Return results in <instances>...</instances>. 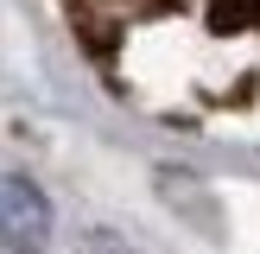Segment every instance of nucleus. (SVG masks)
<instances>
[{"instance_id": "obj_3", "label": "nucleus", "mask_w": 260, "mask_h": 254, "mask_svg": "<svg viewBox=\"0 0 260 254\" xmlns=\"http://www.w3.org/2000/svg\"><path fill=\"white\" fill-rule=\"evenodd\" d=\"M83 254H134L121 235H108V229H95V235H83Z\"/></svg>"}, {"instance_id": "obj_1", "label": "nucleus", "mask_w": 260, "mask_h": 254, "mask_svg": "<svg viewBox=\"0 0 260 254\" xmlns=\"http://www.w3.org/2000/svg\"><path fill=\"white\" fill-rule=\"evenodd\" d=\"M0 248L7 254H45L51 248V197L32 178H0Z\"/></svg>"}, {"instance_id": "obj_2", "label": "nucleus", "mask_w": 260, "mask_h": 254, "mask_svg": "<svg viewBox=\"0 0 260 254\" xmlns=\"http://www.w3.org/2000/svg\"><path fill=\"white\" fill-rule=\"evenodd\" d=\"M210 19L222 32H260V0H210Z\"/></svg>"}]
</instances>
